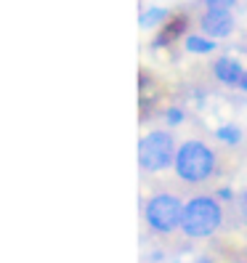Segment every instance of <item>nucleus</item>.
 I'll return each instance as SVG.
<instances>
[{
  "instance_id": "1",
  "label": "nucleus",
  "mask_w": 247,
  "mask_h": 263,
  "mask_svg": "<svg viewBox=\"0 0 247 263\" xmlns=\"http://www.w3.org/2000/svg\"><path fill=\"white\" fill-rule=\"evenodd\" d=\"M223 223V208L215 197H194L183 205L181 231L192 239L210 237Z\"/></svg>"
},
{
  "instance_id": "2",
  "label": "nucleus",
  "mask_w": 247,
  "mask_h": 263,
  "mask_svg": "<svg viewBox=\"0 0 247 263\" xmlns=\"http://www.w3.org/2000/svg\"><path fill=\"white\" fill-rule=\"evenodd\" d=\"M176 176L186 183H202L215 170V154L205 141H186L176 154Z\"/></svg>"
},
{
  "instance_id": "3",
  "label": "nucleus",
  "mask_w": 247,
  "mask_h": 263,
  "mask_svg": "<svg viewBox=\"0 0 247 263\" xmlns=\"http://www.w3.org/2000/svg\"><path fill=\"white\" fill-rule=\"evenodd\" d=\"M176 144L173 136L167 130H151L149 136L141 138L138 144V165L146 173H157V170L170 167V162H176Z\"/></svg>"
},
{
  "instance_id": "4",
  "label": "nucleus",
  "mask_w": 247,
  "mask_h": 263,
  "mask_svg": "<svg viewBox=\"0 0 247 263\" xmlns=\"http://www.w3.org/2000/svg\"><path fill=\"white\" fill-rule=\"evenodd\" d=\"M144 218L149 229H154L157 234H173L181 226L183 205L176 194H154L144 208Z\"/></svg>"
},
{
  "instance_id": "5",
  "label": "nucleus",
  "mask_w": 247,
  "mask_h": 263,
  "mask_svg": "<svg viewBox=\"0 0 247 263\" xmlns=\"http://www.w3.org/2000/svg\"><path fill=\"white\" fill-rule=\"evenodd\" d=\"M199 27H202V32L215 40V37H229L231 29H234V19H231V13H221V11H205V16L199 19Z\"/></svg>"
},
{
  "instance_id": "6",
  "label": "nucleus",
  "mask_w": 247,
  "mask_h": 263,
  "mask_svg": "<svg viewBox=\"0 0 247 263\" xmlns=\"http://www.w3.org/2000/svg\"><path fill=\"white\" fill-rule=\"evenodd\" d=\"M213 74L218 77L221 83H226V85H237V88H239V80H242V74H244V67L239 64L237 59L221 56V59H215V61H213Z\"/></svg>"
},
{
  "instance_id": "7",
  "label": "nucleus",
  "mask_w": 247,
  "mask_h": 263,
  "mask_svg": "<svg viewBox=\"0 0 247 263\" xmlns=\"http://www.w3.org/2000/svg\"><path fill=\"white\" fill-rule=\"evenodd\" d=\"M186 27H189V19H186V16H178V19H173V22L167 24V27L162 29V32H160L157 37L151 40V48H162V45L173 43V40H176V37H178V35H181Z\"/></svg>"
},
{
  "instance_id": "8",
  "label": "nucleus",
  "mask_w": 247,
  "mask_h": 263,
  "mask_svg": "<svg viewBox=\"0 0 247 263\" xmlns=\"http://www.w3.org/2000/svg\"><path fill=\"white\" fill-rule=\"evenodd\" d=\"M218 45H215V40L210 37H199V35H189L186 37V51L192 53H213Z\"/></svg>"
},
{
  "instance_id": "9",
  "label": "nucleus",
  "mask_w": 247,
  "mask_h": 263,
  "mask_svg": "<svg viewBox=\"0 0 247 263\" xmlns=\"http://www.w3.org/2000/svg\"><path fill=\"white\" fill-rule=\"evenodd\" d=\"M215 138H218V141H223V144H239L242 141V130L237 128V125H221L218 130H215Z\"/></svg>"
},
{
  "instance_id": "10",
  "label": "nucleus",
  "mask_w": 247,
  "mask_h": 263,
  "mask_svg": "<svg viewBox=\"0 0 247 263\" xmlns=\"http://www.w3.org/2000/svg\"><path fill=\"white\" fill-rule=\"evenodd\" d=\"M167 13L165 8H149L146 13H141V27H154V24H160V22H167Z\"/></svg>"
},
{
  "instance_id": "11",
  "label": "nucleus",
  "mask_w": 247,
  "mask_h": 263,
  "mask_svg": "<svg viewBox=\"0 0 247 263\" xmlns=\"http://www.w3.org/2000/svg\"><path fill=\"white\" fill-rule=\"evenodd\" d=\"M202 3L207 6V11H221V13H229L231 8H234L237 0H202Z\"/></svg>"
},
{
  "instance_id": "12",
  "label": "nucleus",
  "mask_w": 247,
  "mask_h": 263,
  "mask_svg": "<svg viewBox=\"0 0 247 263\" xmlns=\"http://www.w3.org/2000/svg\"><path fill=\"white\" fill-rule=\"evenodd\" d=\"M165 120L170 122V125H181V122H183V109H178V106H170V109L165 112Z\"/></svg>"
},
{
  "instance_id": "13",
  "label": "nucleus",
  "mask_w": 247,
  "mask_h": 263,
  "mask_svg": "<svg viewBox=\"0 0 247 263\" xmlns=\"http://www.w3.org/2000/svg\"><path fill=\"white\" fill-rule=\"evenodd\" d=\"M239 210H242V218L247 221V189L239 194Z\"/></svg>"
},
{
  "instance_id": "14",
  "label": "nucleus",
  "mask_w": 247,
  "mask_h": 263,
  "mask_svg": "<svg viewBox=\"0 0 247 263\" xmlns=\"http://www.w3.org/2000/svg\"><path fill=\"white\" fill-rule=\"evenodd\" d=\"M218 199H223V202H229V199H234V192H231V189H226V186H223V189L218 192Z\"/></svg>"
},
{
  "instance_id": "15",
  "label": "nucleus",
  "mask_w": 247,
  "mask_h": 263,
  "mask_svg": "<svg viewBox=\"0 0 247 263\" xmlns=\"http://www.w3.org/2000/svg\"><path fill=\"white\" fill-rule=\"evenodd\" d=\"M239 88L247 93V69H244V74H242V80H239Z\"/></svg>"
},
{
  "instance_id": "16",
  "label": "nucleus",
  "mask_w": 247,
  "mask_h": 263,
  "mask_svg": "<svg viewBox=\"0 0 247 263\" xmlns=\"http://www.w3.org/2000/svg\"><path fill=\"white\" fill-rule=\"evenodd\" d=\"M197 263H213V258H207V255H202V258H199Z\"/></svg>"
},
{
  "instance_id": "17",
  "label": "nucleus",
  "mask_w": 247,
  "mask_h": 263,
  "mask_svg": "<svg viewBox=\"0 0 247 263\" xmlns=\"http://www.w3.org/2000/svg\"><path fill=\"white\" fill-rule=\"evenodd\" d=\"M239 263H247V260H239Z\"/></svg>"
}]
</instances>
